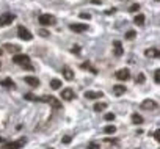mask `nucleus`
<instances>
[{"label": "nucleus", "mask_w": 160, "mask_h": 149, "mask_svg": "<svg viewBox=\"0 0 160 149\" xmlns=\"http://www.w3.org/2000/svg\"><path fill=\"white\" fill-rule=\"evenodd\" d=\"M158 76H160V71L157 69V71L154 72V80H155V83H158V82H160V77H158Z\"/></svg>", "instance_id": "c85d7f7f"}, {"label": "nucleus", "mask_w": 160, "mask_h": 149, "mask_svg": "<svg viewBox=\"0 0 160 149\" xmlns=\"http://www.w3.org/2000/svg\"><path fill=\"white\" fill-rule=\"evenodd\" d=\"M138 10H140V5H138V3H133V5L129 8V11H130V13H133V11H138Z\"/></svg>", "instance_id": "cd10ccee"}, {"label": "nucleus", "mask_w": 160, "mask_h": 149, "mask_svg": "<svg viewBox=\"0 0 160 149\" xmlns=\"http://www.w3.org/2000/svg\"><path fill=\"white\" fill-rule=\"evenodd\" d=\"M152 135H154V138H155L157 141H160V138H158V130H155V132H154Z\"/></svg>", "instance_id": "c9c22d12"}, {"label": "nucleus", "mask_w": 160, "mask_h": 149, "mask_svg": "<svg viewBox=\"0 0 160 149\" xmlns=\"http://www.w3.org/2000/svg\"><path fill=\"white\" fill-rule=\"evenodd\" d=\"M141 110H152V108H155L157 107V104L152 101V99H144L143 102H141Z\"/></svg>", "instance_id": "1a4fd4ad"}, {"label": "nucleus", "mask_w": 160, "mask_h": 149, "mask_svg": "<svg viewBox=\"0 0 160 149\" xmlns=\"http://www.w3.org/2000/svg\"><path fill=\"white\" fill-rule=\"evenodd\" d=\"M63 143L69 144V143H71V137H64V138H63Z\"/></svg>", "instance_id": "f704fd0d"}, {"label": "nucleus", "mask_w": 160, "mask_h": 149, "mask_svg": "<svg viewBox=\"0 0 160 149\" xmlns=\"http://www.w3.org/2000/svg\"><path fill=\"white\" fill-rule=\"evenodd\" d=\"M113 47H115V55L121 57L122 55V44L119 41H113Z\"/></svg>", "instance_id": "4468645a"}, {"label": "nucleus", "mask_w": 160, "mask_h": 149, "mask_svg": "<svg viewBox=\"0 0 160 149\" xmlns=\"http://www.w3.org/2000/svg\"><path fill=\"white\" fill-rule=\"evenodd\" d=\"M50 88H52V90H58V88H61V80H58V79H52V80H50Z\"/></svg>", "instance_id": "aec40b11"}, {"label": "nucleus", "mask_w": 160, "mask_h": 149, "mask_svg": "<svg viewBox=\"0 0 160 149\" xmlns=\"http://www.w3.org/2000/svg\"><path fill=\"white\" fill-rule=\"evenodd\" d=\"M18 36H19L21 39H24V41H32V39H33L32 33H30L25 27H22V25L18 28Z\"/></svg>", "instance_id": "39448f33"}, {"label": "nucleus", "mask_w": 160, "mask_h": 149, "mask_svg": "<svg viewBox=\"0 0 160 149\" xmlns=\"http://www.w3.org/2000/svg\"><path fill=\"white\" fill-rule=\"evenodd\" d=\"M80 17H82V19H91V14H88V13H80Z\"/></svg>", "instance_id": "473e14b6"}, {"label": "nucleus", "mask_w": 160, "mask_h": 149, "mask_svg": "<svg viewBox=\"0 0 160 149\" xmlns=\"http://www.w3.org/2000/svg\"><path fill=\"white\" fill-rule=\"evenodd\" d=\"M63 76H64V79H66V80H69V82H71V80L74 79V72H72V69H71V67L64 66V67H63Z\"/></svg>", "instance_id": "f8f14e48"}, {"label": "nucleus", "mask_w": 160, "mask_h": 149, "mask_svg": "<svg viewBox=\"0 0 160 149\" xmlns=\"http://www.w3.org/2000/svg\"><path fill=\"white\" fill-rule=\"evenodd\" d=\"M25 83H28L30 87H39V80H38L36 77H33V76L25 77Z\"/></svg>", "instance_id": "2eb2a0df"}, {"label": "nucleus", "mask_w": 160, "mask_h": 149, "mask_svg": "<svg viewBox=\"0 0 160 149\" xmlns=\"http://www.w3.org/2000/svg\"><path fill=\"white\" fill-rule=\"evenodd\" d=\"M16 19V16L13 13H3L0 16V27H7L10 24H13V21Z\"/></svg>", "instance_id": "f03ea898"}, {"label": "nucleus", "mask_w": 160, "mask_h": 149, "mask_svg": "<svg viewBox=\"0 0 160 149\" xmlns=\"http://www.w3.org/2000/svg\"><path fill=\"white\" fill-rule=\"evenodd\" d=\"M126 93V87H122V85H115L113 87V94L115 96H122Z\"/></svg>", "instance_id": "dca6fc26"}, {"label": "nucleus", "mask_w": 160, "mask_h": 149, "mask_svg": "<svg viewBox=\"0 0 160 149\" xmlns=\"http://www.w3.org/2000/svg\"><path fill=\"white\" fill-rule=\"evenodd\" d=\"M24 144H25V138H21V140H18V141H10V143H7L2 149H21Z\"/></svg>", "instance_id": "423d86ee"}, {"label": "nucleus", "mask_w": 160, "mask_h": 149, "mask_svg": "<svg viewBox=\"0 0 160 149\" xmlns=\"http://www.w3.org/2000/svg\"><path fill=\"white\" fill-rule=\"evenodd\" d=\"M0 143H5V140H3L2 137H0Z\"/></svg>", "instance_id": "4c0bfd02"}, {"label": "nucleus", "mask_w": 160, "mask_h": 149, "mask_svg": "<svg viewBox=\"0 0 160 149\" xmlns=\"http://www.w3.org/2000/svg\"><path fill=\"white\" fill-rule=\"evenodd\" d=\"M69 28H71L72 32H75V33H83V32L88 30V25H83V24H72V25H69Z\"/></svg>", "instance_id": "9d476101"}, {"label": "nucleus", "mask_w": 160, "mask_h": 149, "mask_svg": "<svg viewBox=\"0 0 160 149\" xmlns=\"http://www.w3.org/2000/svg\"><path fill=\"white\" fill-rule=\"evenodd\" d=\"M39 101L41 102H47V104H50L53 108H61V102L57 99V97H53V96H42V97H39Z\"/></svg>", "instance_id": "7ed1b4c3"}, {"label": "nucleus", "mask_w": 160, "mask_h": 149, "mask_svg": "<svg viewBox=\"0 0 160 149\" xmlns=\"http://www.w3.org/2000/svg\"><path fill=\"white\" fill-rule=\"evenodd\" d=\"M38 35H41V36H44V38H47V36H50V33H49L47 30H39V32H38Z\"/></svg>", "instance_id": "c756f323"}, {"label": "nucleus", "mask_w": 160, "mask_h": 149, "mask_svg": "<svg viewBox=\"0 0 160 149\" xmlns=\"http://www.w3.org/2000/svg\"><path fill=\"white\" fill-rule=\"evenodd\" d=\"M104 118H105V121H113V119H115V115H113V113H107Z\"/></svg>", "instance_id": "7c9ffc66"}, {"label": "nucleus", "mask_w": 160, "mask_h": 149, "mask_svg": "<svg viewBox=\"0 0 160 149\" xmlns=\"http://www.w3.org/2000/svg\"><path fill=\"white\" fill-rule=\"evenodd\" d=\"M39 24H41V25H50V24H55V17L50 16V14H41V16H39Z\"/></svg>", "instance_id": "0eeeda50"}, {"label": "nucleus", "mask_w": 160, "mask_h": 149, "mask_svg": "<svg viewBox=\"0 0 160 149\" xmlns=\"http://www.w3.org/2000/svg\"><path fill=\"white\" fill-rule=\"evenodd\" d=\"M13 63H16L19 66H27V69H30V71L33 69V66L30 64V57L25 53H16L13 57Z\"/></svg>", "instance_id": "f257e3e1"}, {"label": "nucleus", "mask_w": 160, "mask_h": 149, "mask_svg": "<svg viewBox=\"0 0 160 149\" xmlns=\"http://www.w3.org/2000/svg\"><path fill=\"white\" fill-rule=\"evenodd\" d=\"M72 53H77V55H78V53H80V46H74V47H72Z\"/></svg>", "instance_id": "72a5a7b5"}, {"label": "nucleus", "mask_w": 160, "mask_h": 149, "mask_svg": "<svg viewBox=\"0 0 160 149\" xmlns=\"http://www.w3.org/2000/svg\"><path fill=\"white\" fill-rule=\"evenodd\" d=\"M146 77H144V74H138V76L135 77V83H144Z\"/></svg>", "instance_id": "5701e85b"}, {"label": "nucleus", "mask_w": 160, "mask_h": 149, "mask_svg": "<svg viewBox=\"0 0 160 149\" xmlns=\"http://www.w3.org/2000/svg\"><path fill=\"white\" fill-rule=\"evenodd\" d=\"M2 53H3V50H2V49H0V55H2Z\"/></svg>", "instance_id": "58836bf2"}, {"label": "nucleus", "mask_w": 160, "mask_h": 149, "mask_svg": "<svg viewBox=\"0 0 160 149\" xmlns=\"http://www.w3.org/2000/svg\"><path fill=\"white\" fill-rule=\"evenodd\" d=\"M83 96H85L87 99H101V97L104 96V93H102V91H87Z\"/></svg>", "instance_id": "9b49d317"}, {"label": "nucleus", "mask_w": 160, "mask_h": 149, "mask_svg": "<svg viewBox=\"0 0 160 149\" xmlns=\"http://www.w3.org/2000/svg\"><path fill=\"white\" fill-rule=\"evenodd\" d=\"M25 99H28V101H39V97H36V96H33L32 93H28V94H25Z\"/></svg>", "instance_id": "bb28decb"}, {"label": "nucleus", "mask_w": 160, "mask_h": 149, "mask_svg": "<svg viewBox=\"0 0 160 149\" xmlns=\"http://www.w3.org/2000/svg\"><path fill=\"white\" fill-rule=\"evenodd\" d=\"M115 77H116L118 80H121V82H126V80L130 79V71H129L127 67H122V69H119V71L115 72Z\"/></svg>", "instance_id": "20e7f679"}, {"label": "nucleus", "mask_w": 160, "mask_h": 149, "mask_svg": "<svg viewBox=\"0 0 160 149\" xmlns=\"http://www.w3.org/2000/svg\"><path fill=\"white\" fill-rule=\"evenodd\" d=\"M144 55H146L148 58H157V57H158V50H157V49H148V50L144 52Z\"/></svg>", "instance_id": "f3484780"}, {"label": "nucleus", "mask_w": 160, "mask_h": 149, "mask_svg": "<svg viewBox=\"0 0 160 149\" xmlns=\"http://www.w3.org/2000/svg\"><path fill=\"white\" fill-rule=\"evenodd\" d=\"M80 67H82V69H90V71H93V72H94V74H96V72H98V71H96V69H94V67H91V64H90V63H88V61H87V63H83V64H82V66H80Z\"/></svg>", "instance_id": "393cba45"}, {"label": "nucleus", "mask_w": 160, "mask_h": 149, "mask_svg": "<svg viewBox=\"0 0 160 149\" xmlns=\"http://www.w3.org/2000/svg\"><path fill=\"white\" fill-rule=\"evenodd\" d=\"M132 122L137 124V126L141 124V122H143V116H140L138 113H133V115H132Z\"/></svg>", "instance_id": "4be33fe9"}, {"label": "nucleus", "mask_w": 160, "mask_h": 149, "mask_svg": "<svg viewBox=\"0 0 160 149\" xmlns=\"http://www.w3.org/2000/svg\"><path fill=\"white\" fill-rule=\"evenodd\" d=\"M2 49H5V50H8V52H11V53H18V52L21 50V47L16 46V44H3Z\"/></svg>", "instance_id": "ddd939ff"}, {"label": "nucleus", "mask_w": 160, "mask_h": 149, "mask_svg": "<svg viewBox=\"0 0 160 149\" xmlns=\"http://www.w3.org/2000/svg\"><path fill=\"white\" fill-rule=\"evenodd\" d=\"M133 22H135L137 25H144V16H143V14H137V16L133 17Z\"/></svg>", "instance_id": "412c9836"}, {"label": "nucleus", "mask_w": 160, "mask_h": 149, "mask_svg": "<svg viewBox=\"0 0 160 149\" xmlns=\"http://www.w3.org/2000/svg\"><path fill=\"white\" fill-rule=\"evenodd\" d=\"M137 36V33H135V30H129L127 33H126V39H133Z\"/></svg>", "instance_id": "a878e982"}, {"label": "nucleus", "mask_w": 160, "mask_h": 149, "mask_svg": "<svg viewBox=\"0 0 160 149\" xmlns=\"http://www.w3.org/2000/svg\"><path fill=\"white\" fill-rule=\"evenodd\" d=\"M88 149H99V143H90Z\"/></svg>", "instance_id": "2f4dec72"}, {"label": "nucleus", "mask_w": 160, "mask_h": 149, "mask_svg": "<svg viewBox=\"0 0 160 149\" xmlns=\"http://www.w3.org/2000/svg\"><path fill=\"white\" fill-rule=\"evenodd\" d=\"M0 67H2V64H0Z\"/></svg>", "instance_id": "ea45409f"}, {"label": "nucleus", "mask_w": 160, "mask_h": 149, "mask_svg": "<svg viewBox=\"0 0 160 149\" xmlns=\"http://www.w3.org/2000/svg\"><path fill=\"white\" fill-rule=\"evenodd\" d=\"M0 85L7 87V88H14V82H13L11 79H3L2 82H0Z\"/></svg>", "instance_id": "6ab92c4d"}, {"label": "nucleus", "mask_w": 160, "mask_h": 149, "mask_svg": "<svg viewBox=\"0 0 160 149\" xmlns=\"http://www.w3.org/2000/svg\"><path fill=\"white\" fill-rule=\"evenodd\" d=\"M74 97H75V93H74L72 88H64L61 91V99L63 101H72Z\"/></svg>", "instance_id": "6e6552de"}, {"label": "nucleus", "mask_w": 160, "mask_h": 149, "mask_svg": "<svg viewBox=\"0 0 160 149\" xmlns=\"http://www.w3.org/2000/svg\"><path fill=\"white\" fill-rule=\"evenodd\" d=\"M105 108H107V104H105V102H98V104H94V107H93V110L98 112V113H99V112H104Z\"/></svg>", "instance_id": "a211bd4d"}, {"label": "nucleus", "mask_w": 160, "mask_h": 149, "mask_svg": "<svg viewBox=\"0 0 160 149\" xmlns=\"http://www.w3.org/2000/svg\"><path fill=\"white\" fill-rule=\"evenodd\" d=\"M113 13H116V8H113V10H108V11H107V14H113Z\"/></svg>", "instance_id": "e433bc0d"}, {"label": "nucleus", "mask_w": 160, "mask_h": 149, "mask_svg": "<svg viewBox=\"0 0 160 149\" xmlns=\"http://www.w3.org/2000/svg\"><path fill=\"white\" fill-rule=\"evenodd\" d=\"M104 132L105 133H115L116 132V127L115 126H107V127H104Z\"/></svg>", "instance_id": "b1692460"}]
</instances>
